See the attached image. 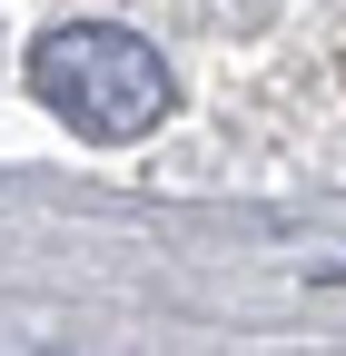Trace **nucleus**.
Segmentation results:
<instances>
[{"label":"nucleus","mask_w":346,"mask_h":356,"mask_svg":"<svg viewBox=\"0 0 346 356\" xmlns=\"http://www.w3.org/2000/svg\"><path fill=\"white\" fill-rule=\"evenodd\" d=\"M30 99L50 119H69L79 139L119 149V139H149V129L168 119L179 79H168V60L139 30H119V20H60V30L30 40Z\"/></svg>","instance_id":"nucleus-1"}]
</instances>
